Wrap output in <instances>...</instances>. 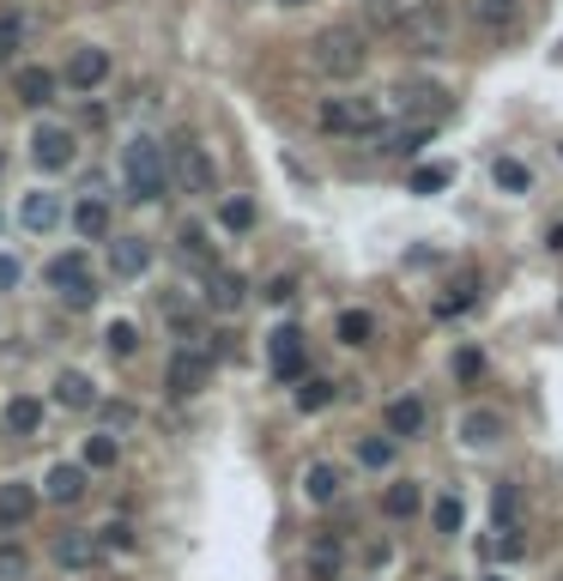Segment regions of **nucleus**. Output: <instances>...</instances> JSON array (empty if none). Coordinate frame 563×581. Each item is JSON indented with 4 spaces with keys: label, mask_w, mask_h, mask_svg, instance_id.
I'll return each instance as SVG.
<instances>
[{
    "label": "nucleus",
    "mask_w": 563,
    "mask_h": 581,
    "mask_svg": "<svg viewBox=\"0 0 563 581\" xmlns=\"http://www.w3.org/2000/svg\"><path fill=\"white\" fill-rule=\"evenodd\" d=\"M121 182H128V194L140 207L164 200V188H171V158H164V146H157L152 133L128 140V152H121Z\"/></svg>",
    "instance_id": "nucleus-1"
},
{
    "label": "nucleus",
    "mask_w": 563,
    "mask_h": 581,
    "mask_svg": "<svg viewBox=\"0 0 563 581\" xmlns=\"http://www.w3.org/2000/svg\"><path fill=\"white\" fill-rule=\"evenodd\" d=\"M309 61H315V73H328V79H357L370 67V43L352 25H333L309 43Z\"/></svg>",
    "instance_id": "nucleus-2"
},
{
    "label": "nucleus",
    "mask_w": 563,
    "mask_h": 581,
    "mask_svg": "<svg viewBox=\"0 0 563 581\" xmlns=\"http://www.w3.org/2000/svg\"><path fill=\"white\" fill-rule=\"evenodd\" d=\"M315 121H321L328 133H352V140H357V133H376L382 128V104H376V97H328Z\"/></svg>",
    "instance_id": "nucleus-3"
},
{
    "label": "nucleus",
    "mask_w": 563,
    "mask_h": 581,
    "mask_svg": "<svg viewBox=\"0 0 563 581\" xmlns=\"http://www.w3.org/2000/svg\"><path fill=\"white\" fill-rule=\"evenodd\" d=\"M207 382H212V358H207V351H195V346L171 351V363H164V387H171L176 400H195Z\"/></svg>",
    "instance_id": "nucleus-4"
},
{
    "label": "nucleus",
    "mask_w": 563,
    "mask_h": 581,
    "mask_svg": "<svg viewBox=\"0 0 563 581\" xmlns=\"http://www.w3.org/2000/svg\"><path fill=\"white\" fill-rule=\"evenodd\" d=\"M31 158H37L43 170H67L79 158V140L61 128V121H43V128L31 133Z\"/></svg>",
    "instance_id": "nucleus-5"
},
{
    "label": "nucleus",
    "mask_w": 563,
    "mask_h": 581,
    "mask_svg": "<svg viewBox=\"0 0 563 581\" xmlns=\"http://www.w3.org/2000/svg\"><path fill=\"white\" fill-rule=\"evenodd\" d=\"M37 509H43V491H37V485H25V478H0V527H7V533L25 527Z\"/></svg>",
    "instance_id": "nucleus-6"
},
{
    "label": "nucleus",
    "mask_w": 563,
    "mask_h": 581,
    "mask_svg": "<svg viewBox=\"0 0 563 581\" xmlns=\"http://www.w3.org/2000/svg\"><path fill=\"white\" fill-rule=\"evenodd\" d=\"M176 182H183V194H212V182H219V170H212V152L195 140L176 146Z\"/></svg>",
    "instance_id": "nucleus-7"
},
{
    "label": "nucleus",
    "mask_w": 563,
    "mask_h": 581,
    "mask_svg": "<svg viewBox=\"0 0 563 581\" xmlns=\"http://www.w3.org/2000/svg\"><path fill=\"white\" fill-rule=\"evenodd\" d=\"M67 91H97L109 79V49H97V43H85V49L67 55Z\"/></svg>",
    "instance_id": "nucleus-8"
},
{
    "label": "nucleus",
    "mask_w": 563,
    "mask_h": 581,
    "mask_svg": "<svg viewBox=\"0 0 563 581\" xmlns=\"http://www.w3.org/2000/svg\"><path fill=\"white\" fill-rule=\"evenodd\" d=\"M267 363H273L279 382H303V334L297 327H273L267 334Z\"/></svg>",
    "instance_id": "nucleus-9"
},
{
    "label": "nucleus",
    "mask_w": 563,
    "mask_h": 581,
    "mask_svg": "<svg viewBox=\"0 0 563 581\" xmlns=\"http://www.w3.org/2000/svg\"><path fill=\"white\" fill-rule=\"evenodd\" d=\"M200 298H207V310L236 315V310H243V298H249V279H243V272H231V267H212V272H207V291H200Z\"/></svg>",
    "instance_id": "nucleus-10"
},
{
    "label": "nucleus",
    "mask_w": 563,
    "mask_h": 581,
    "mask_svg": "<svg viewBox=\"0 0 563 581\" xmlns=\"http://www.w3.org/2000/svg\"><path fill=\"white\" fill-rule=\"evenodd\" d=\"M431 430V406L419 400V394H400V400H388V437L394 442H412Z\"/></svg>",
    "instance_id": "nucleus-11"
},
{
    "label": "nucleus",
    "mask_w": 563,
    "mask_h": 581,
    "mask_svg": "<svg viewBox=\"0 0 563 581\" xmlns=\"http://www.w3.org/2000/svg\"><path fill=\"white\" fill-rule=\"evenodd\" d=\"M85 491H92V473L79 461H55L49 478H43V497H49V503H79Z\"/></svg>",
    "instance_id": "nucleus-12"
},
{
    "label": "nucleus",
    "mask_w": 563,
    "mask_h": 581,
    "mask_svg": "<svg viewBox=\"0 0 563 581\" xmlns=\"http://www.w3.org/2000/svg\"><path fill=\"white\" fill-rule=\"evenodd\" d=\"M55 563L85 576V569L104 563V545H97V533H61V539H55Z\"/></svg>",
    "instance_id": "nucleus-13"
},
{
    "label": "nucleus",
    "mask_w": 563,
    "mask_h": 581,
    "mask_svg": "<svg viewBox=\"0 0 563 581\" xmlns=\"http://www.w3.org/2000/svg\"><path fill=\"white\" fill-rule=\"evenodd\" d=\"M394 97H400V109H407L412 121H424V128H436V121L448 116V91H436V85H400Z\"/></svg>",
    "instance_id": "nucleus-14"
},
{
    "label": "nucleus",
    "mask_w": 563,
    "mask_h": 581,
    "mask_svg": "<svg viewBox=\"0 0 563 581\" xmlns=\"http://www.w3.org/2000/svg\"><path fill=\"white\" fill-rule=\"evenodd\" d=\"M67 219V200L61 194H49V188H37V194H25V200H19V224H25V231H55V224Z\"/></svg>",
    "instance_id": "nucleus-15"
},
{
    "label": "nucleus",
    "mask_w": 563,
    "mask_h": 581,
    "mask_svg": "<svg viewBox=\"0 0 563 581\" xmlns=\"http://www.w3.org/2000/svg\"><path fill=\"white\" fill-rule=\"evenodd\" d=\"M145 267H152V243H145V236H116V243H109V272H116V279H140Z\"/></svg>",
    "instance_id": "nucleus-16"
},
{
    "label": "nucleus",
    "mask_w": 563,
    "mask_h": 581,
    "mask_svg": "<svg viewBox=\"0 0 563 581\" xmlns=\"http://www.w3.org/2000/svg\"><path fill=\"white\" fill-rule=\"evenodd\" d=\"M424 7H436V0H364L370 25H382V31H407Z\"/></svg>",
    "instance_id": "nucleus-17"
},
{
    "label": "nucleus",
    "mask_w": 563,
    "mask_h": 581,
    "mask_svg": "<svg viewBox=\"0 0 563 581\" xmlns=\"http://www.w3.org/2000/svg\"><path fill=\"white\" fill-rule=\"evenodd\" d=\"M13 91H19V104L43 109V104H55V91H61V79H55L49 67H19V73H13Z\"/></svg>",
    "instance_id": "nucleus-18"
},
{
    "label": "nucleus",
    "mask_w": 563,
    "mask_h": 581,
    "mask_svg": "<svg viewBox=\"0 0 563 581\" xmlns=\"http://www.w3.org/2000/svg\"><path fill=\"white\" fill-rule=\"evenodd\" d=\"M55 406H67V412H92V406H97V394H92V375H79V370L55 375Z\"/></svg>",
    "instance_id": "nucleus-19"
},
{
    "label": "nucleus",
    "mask_w": 563,
    "mask_h": 581,
    "mask_svg": "<svg viewBox=\"0 0 563 581\" xmlns=\"http://www.w3.org/2000/svg\"><path fill=\"white\" fill-rule=\"evenodd\" d=\"M340 491H345V478L333 461H315L309 473H303V497H309V503H333Z\"/></svg>",
    "instance_id": "nucleus-20"
},
{
    "label": "nucleus",
    "mask_w": 563,
    "mask_h": 581,
    "mask_svg": "<svg viewBox=\"0 0 563 581\" xmlns=\"http://www.w3.org/2000/svg\"><path fill=\"white\" fill-rule=\"evenodd\" d=\"M460 442H467V449H491V442H503V412H479V406H472V412L460 418Z\"/></svg>",
    "instance_id": "nucleus-21"
},
{
    "label": "nucleus",
    "mask_w": 563,
    "mask_h": 581,
    "mask_svg": "<svg viewBox=\"0 0 563 581\" xmlns=\"http://www.w3.org/2000/svg\"><path fill=\"white\" fill-rule=\"evenodd\" d=\"M431 133L436 128H424V121H407V128H376V146H382V152H394V158H412Z\"/></svg>",
    "instance_id": "nucleus-22"
},
{
    "label": "nucleus",
    "mask_w": 563,
    "mask_h": 581,
    "mask_svg": "<svg viewBox=\"0 0 563 581\" xmlns=\"http://www.w3.org/2000/svg\"><path fill=\"white\" fill-rule=\"evenodd\" d=\"M7 430H13L19 442H31L43 430V400H31V394H13L7 400Z\"/></svg>",
    "instance_id": "nucleus-23"
},
{
    "label": "nucleus",
    "mask_w": 563,
    "mask_h": 581,
    "mask_svg": "<svg viewBox=\"0 0 563 581\" xmlns=\"http://www.w3.org/2000/svg\"><path fill=\"white\" fill-rule=\"evenodd\" d=\"M400 37H407V43H412V49L436 55V49H443V13H436V7H424V13H419V19H412V25H407V31H400Z\"/></svg>",
    "instance_id": "nucleus-24"
},
{
    "label": "nucleus",
    "mask_w": 563,
    "mask_h": 581,
    "mask_svg": "<svg viewBox=\"0 0 563 581\" xmlns=\"http://www.w3.org/2000/svg\"><path fill=\"white\" fill-rule=\"evenodd\" d=\"M73 231L85 236V243H104V236H109V207H104V200H79V207H73Z\"/></svg>",
    "instance_id": "nucleus-25"
},
{
    "label": "nucleus",
    "mask_w": 563,
    "mask_h": 581,
    "mask_svg": "<svg viewBox=\"0 0 563 581\" xmlns=\"http://www.w3.org/2000/svg\"><path fill=\"white\" fill-rule=\"evenodd\" d=\"M467 13L479 19V25H485V31H509L515 19H521V0H472Z\"/></svg>",
    "instance_id": "nucleus-26"
},
{
    "label": "nucleus",
    "mask_w": 563,
    "mask_h": 581,
    "mask_svg": "<svg viewBox=\"0 0 563 581\" xmlns=\"http://www.w3.org/2000/svg\"><path fill=\"white\" fill-rule=\"evenodd\" d=\"M382 509H388L394 521H412L424 509V491L412 485V478H400V485H388V497H382Z\"/></svg>",
    "instance_id": "nucleus-27"
},
{
    "label": "nucleus",
    "mask_w": 563,
    "mask_h": 581,
    "mask_svg": "<svg viewBox=\"0 0 563 581\" xmlns=\"http://www.w3.org/2000/svg\"><path fill=\"white\" fill-rule=\"evenodd\" d=\"M309 576L315 581H340V539H333V533H321V539L309 545Z\"/></svg>",
    "instance_id": "nucleus-28"
},
{
    "label": "nucleus",
    "mask_w": 563,
    "mask_h": 581,
    "mask_svg": "<svg viewBox=\"0 0 563 581\" xmlns=\"http://www.w3.org/2000/svg\"><path fill=\"white\" fill-rule=\"evenodd\" d=\"M85 279H92V272H85V255H79V248H67V255L49 260V284H55V291H73V284H85Z\"/></svg>",
    "instance_id": "nucleus-29"
},
{
    "label": "nucleus",
    "mask_w": 563,
    "mask_h": 581,
    "mask_svg": "<svg viewBox=\"0 0 563 581\" xmlns=\"http://www.w3.org/2000/svg\"><path fill=\"white\" fill-rule=\"evenodd\" d=\"M121 461V442L116 437H85V454H79V466L85 473H104V466Z\"/></svg>",
    "instance_id": "nucleus-30"
},
{
    "label": "nucleus",
    "mask_w": 563,
    "mask_h": 581,
    "mask_svg": "<svg viewBox=\"0 0 563 581\" xmlns=\"http://www.w3.org/2000/svg\"><path fill=\"white\" fill-rule=\"evenodd\" d=\"M376 339V315L370 310H345L340 315V346H370Z\"/></svg>",
    "instance_id": "nucleus-31"
},
{
    "label": "nucleus",
    "mask_w": 563,
    "mask_h": 581,
    "mask_svg": "<svg viewBox=\"0 0 563 581\" xmlns=\"http://www.w3.org/2000/svg\"><path fill=\"white\" fill-rule=\"evenodd\" d=\"M219 224L231 236H243V231H255V200H243V194H231V200H224L219 207Z\"/></svg>",
    "instance_id": "nucleus-32"
},
{
    "label": "nucleus",
    "mask_w": 563,
    "mask_h": 581,
    "mask_svg": "<svg viewBox=\"0 0 563 581\" xmlns=\"http://www.w3.org/2000/svg\"><path fill=\"white\" fill-rule=\"evenodd\" d=\"M491 176H497V188H509V194L533 188V170H527L521 158H497V164H491Z\"/></svg>",
    "instance_id": "nucleus-33"
},
{
    "label": "nucleus",
    "mask_w": 563,
    "mask_h": 581,
    "mask_svg": "<svg viewBox=\"0 0 563 581\" xmlns=\"http://www.w3.org/2000/svg\"><path fill=\"white\" fill-rule=\"evenodd\" d=\"M31 576V551L19 539H0V581H25Z\"/></svg>",
    "instance_id": "nucleus-34"
},
{
    "label": "nucleus",
    "mask_w": 563,
    "mask_h": 581,
    "mask_svg": "<svg viewBox=\"0 0 563 581\" xmlns=\"http://www.w3.org/2000/svg\"><path fill=\"white\" fill-rule=\"evenodd\" d=\"M491 515H497L503 533H515V521H521V491H515V485H497V497H491Z\"/></svg>",
    "instance_id": "nucleus-35"
},
{
    "label": "nucleus",
    "mask_w": 563,
    "mask_h": 581,
    "mask_svg": "<svg viewBox=\"0 0 563 581\" xmlns=\"http://www.w3.org/2000/svg\"><path fill=\"white\" fill-rule=\"evenodd\" d=\"M333 394H340V387H333V382H321V375H309V382L297 387V412H321V406H333Z\"/></svg>",
    "instance_id": "nucleus-36"
},
{
    "label": "nucleus",
    "mask_w": 563,
    "mask_h": 581,
    "mask_svg": "<svg viewBox=\"0 0 563 581\" xmlns=\"http://www.w3.org/2000/svg\"><path fill=\"white\" fill-rule=\"evenodd\" d=\"M183 260H195L200 272L219 267V260H212V243H207V231H200V224H188V231H183Z\"/></svg>",
    "instance_id": "nucleus-37"
},
{
    "label": "nucleus",
    "mask_w": 563,
    "mask_h": 581,
    "mask_svg": "<svg viewBox=\"0 0 563 581\" xmlns=\"http://www.w3.org/2000/svg\"><path fill=\"white\" fill-rule=\"evenodd\" d=\"M133 346H140V327H133V322H109V334H104L109 358H133Z\"/></svg>",
    "instance_id": "nucleus-38"
},
{
    "label": "nucleus",
    "mask_w": 563,
    "mask_h": 581,
    "mask_svg": "<svg viewBox=\"0 0 563 581\" xmlns=\"http://www.w3.org/2000/svg\"><path fill=\"white\" fill-rule=\"evenodd\" d=\"M19 43H25V19H19V13H0V61H13Z\"/></svg>",
    "instance_id": "nucleus-39"
},
{
    "label": "nucleus",
    "mask_w": 563,
    "mask_h": 581,
    "mask_svg": "<svg viewBox=\"0 0 563 581\" xmlns=\"http://www.w3.org/2000/svg\"><path fill=\"white\" fill-rule=\"evenodd\" d=\"M455 182V170L448 164H424V170H412V194H436V188H448Z\"/></svg>",
    "instance_id": "nucleus-40"
},
{
    "label": "nucleus",
    "mask_w": 563,
    "mask_h": 581,
    "mask_svg": "<svg viewBox=\"0 0 563 581\" xmlns=\"http://www.w3.org/2000/svg\"><path fill=\"white\" fill-rule=\"evenodd\" d=\"M431 521H436V533H460V521H467V509H460V497H436Z\"/></svg>",
    "instance_id": "nucleus-41"
},
{
    "label": "nucleus",
    "mask_w": 563,
    "mask_h": 581,
    "mask_svg": "<svg viewBox=\"0 0 563 581\" xmlns=\"http://www.w3.org/2000/svg\"><path fill=\"white\" fill-rule=\"evenodd\" d=\"M357 461H364V466H388L394 461V437H364V442H357Z\"/></svg>",
    "instance_id": "nucleus-42"
},
{
    "label": "nucleus",
    "mask_w": 563,
    "mask_h": 581,
    "mask_svg": "<svg viewBox=\"0 0 563 581\" xmlns=\"http://www.w3.org/2000/svg\"><path fill=\"white\" fill-rule=\"evenodd\" d=\"M97 545L104 551H133V527L128 521H109V527H97Z\"/></svg>",
    "instance_id": "nucleus-43"
},
{
    "label": "nucleus",
    "mask_w": 563,
    "mask_h": 581,
    "mask_svg": "<svg viewBox=\"0 0 563 581\" xmlns=\"http://www.w3.org/2000/svg\"><path fill=\"white\" fill-rule=\"evenodd\" d=\"M455 375H460V382H479V375H485V351L460 346V351H455Z\"/></svg>",
    "instance_id": "nucleus-44"
},
{
    "label": "nucleus",
    "mask_w": 563,
    "mask_h": 581,
    "mask_svg": "<svg viewBox=\"0 0 563 581\" xmlns=\"http://www.w3.org/2000/svg\"><path fill=\"white\" fill-rule=\"evenodd\" d=\"M261 298H267V303H291V298H297V279H291V272H279V279H267Z\"/></svg>",
    "instance_id": "nucleus-45"
},
{
    "label": "nucleus",
    "mask_w": 563,
    "mask_h": 581,
    "mask_svg": "<svg viewBox=\"0 0 563 581\" xmlns=\"http://www.w3.org/2000/svg\"><path fill=\"white\" fill-rule=\"evenodd\" d=\"M61 303H67V310H92V303H97V284H92V279L73 284V291H61Z\"/></svg>",
    "instance_id": "nucleus-46"
},
{
    "label": "nucleus",
    "mask_w": 563,
    "mask_h": 581,
    "mask_svg": "<svg viewBox=\"0 0 563 581\" xmlns=\"http://www.w3.org/2000/svg\"><path fill=\"white\" fill-rule=\"evenodd\" d=\"M104 418H109V430H128V425H133V418H140V412H133L128 400H109V406H104Z\"/></svg>",
    "instance_id": "nucleus-47"
},
{
    "label": "nucleus",
    "mask_w": 563,
    "mask_h": 581,
    "mask_svg": "<svg viewBox=\"0 0 563 581\" xmlns=\"http://www.w3.org/2000/svg\"><path fill=\"white\" fill-rule=\"evenodd\" d=\"M19 279H25V267H19L13 255H0V291H13Z\"/></svg>",
    "instance_id": "nucleus-48"
},
{
    "label": "nucleus",
    "mask_w": 563,
    "mask_h": 581,
    "mask_svg": "<svg viewBox=\"0 0 563 581\" xmlns=\"http://www.w3.org/2000/svg\"><path fill=\"white\" fill-rule=\"evenodd\" d=\"M388 557H394V545H388V539H370V545H364V563H370V569H382Z\"/></svg>",
    "instance_id": "nucleus-49"
},
{
    "label": "nucleus",
    "mask_w": 563,
    "mask_h": 581,
    "mask_svg": "<svg viewBox=\"0 0 563 581\" xmlns=\"http://www.w3.org/2000/svg\"><path fill=\"white\" fill-rule=\"evenodd\" d=\"M0 170H7V152H0Z\"/></svg>",
    "instance_id": "nucleus-50"
},
{
    "label": "nucleus",
    "mask_w": 563,
    "mask_h": 581,
    "mask_svg": "<svg viewBox=\"0 0 563 581\" xmlns=\"http://www.w3.org/2000/svg\"><path fill=\"white\" fill-rule=\"evenodd\" d=\"M285 7H303V0H285Z\"/></svg>",
    "instance_id": "nucleus-51"
},
{
    "label": "nucleus",
    "mask_w": 563,
    "mask_h": 581,
    "mask_svg": "<svg viewBox=\"0 0 563 581\" xmlns=\"http://www.w3.org/2000/svg\"><path fill=\"white\" fill-rule=\"evenodd\" d=\"M485 581H497V576H485Z\"/></svg>",
    "instance_id": "nucleus-52"
},
{
    "label": "nucleus",
    "mask_w": 563,
    "mask_h": 581,
    "mask_svg": "<svg viewBox=\"0 0 563 581\" xmlns=\"http://www.w3.org/2000/svg\"><path fill=\"white\" fill-rule=\"evenodd\" d=\"M443 581H455V576H443Z\"/></svg>",
    "instance_id": "nucleus-53"
}]
</instances>
